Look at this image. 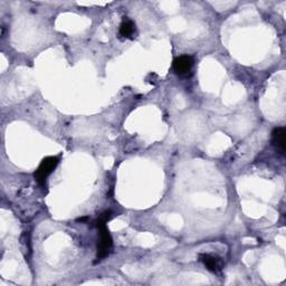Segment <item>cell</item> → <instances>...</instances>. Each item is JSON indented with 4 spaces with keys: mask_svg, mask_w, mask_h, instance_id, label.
Here are the masks:
<instances>
[{
    "mask_svg": "<svg viewBox=\"0 0 286 286\" xmlns=\"http://www.w3.org/2000/svg\"><path fill=\"white\" fill-rule=\"evenodd\" d=\"M111 218V212L106 211L101 215V218L99 219L98 227L100 231V240L98 244V259L102 260L104 257L107 256L108 252H110L112 246V238L108 234L106 221Z\"/></svg>",
    "mask_w": 286,
    "mask_h": 286,
    "instance_id": "6da1fadb",
    "label": "cell"
},
{
    "mask_svg": "<svg viewBox=\"0 0 286 286\" xmlns=\"http://www.w3.org/2000/svg\"><path fill=\"white\" fill-rule=\"evenodd\" d=\"M57 164H58L57 156H47V158L42 161V163L39 164L38 169L35 172V178L38 181L39 184L44 186V184L46 183L48 176L54 171V169Z\"/></svg>",
    "mask_w": 286,
    "mask_h": 286,
    "instance_id": "7a4b0ae2",
    "label": "cell"
},
{
    "mask_svg": "<svg viewBox=\"0 0 286 286\" xmlns=\"http://www.w3.org/2000/svg\"><path fill=\"white\" fill-rule=\"evenodd\" d=\"M193 65V59L191 56L182 55L179 56L175 59L173 62V71L176 72L178 75L184 76L188 75L189 72L191 71V67Z\"/></svg>",
    "mask_w": 286,
    "mask_h": 286,
    "instance_id": "3957f363",
    "label": "cell"
},
{
    "mask_svg": "<svg viewBox=\"0 0 286 286\" xmlns=\"http://www.w3.org/2000/svg\"><path fill=\"white\" fill-rule=\"evenodd\" d=\"M199 260L210 272L217 273L220 271V260L218 257L209 255V254H201L199 255Z\"/></svg>",
    "mask_w": 286,
    "mask_h": 286,
    "instance_id": "277c9868",
    "label": "cell"
},
{
    "mask_svg": "<svg viewBox=\"0 0 286 286\" xmlns=\"http://www.w3.org/2000/svg\"><path fill=\"white\" fill-rule=\"evenodd\" d=\"M272 142L274 146L277 148L281 153L285 151V129L284 128H276L274 129L272 133Z\"/></svg>",
    "mask_w": 286,
    "mask_h": 286,
    "instance_id": "5b68a950",
    "label": "cell"
},
{
    "mask_svg": "<svg viewBox=\"0 0 286 286\" xmlns=\"http://www.w3.org/2000/svg\"><path fill=\"white\" fill-rule=\"evenodd\" d=\"M135 31V25L131 20H124L120 26V35L124 38H132Z\"/></svg>",
    "mask_w": 286,
    "mask_h": 286,
    "instance_id": "8992f818",
    "label": "cell"
}]
</instances>
